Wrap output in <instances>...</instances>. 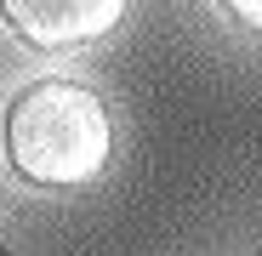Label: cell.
Returning <instances> with one entry per match:
<instances>
[{"label": "cell", "mask_w": 262, "mask_h": 256, "mask_svg": "<svg viewBox=\"0 0 262 256\" xmlns=\"http://www.w3.org/2000/svg\"><path fill=\"white\" fill-rule=\"evenodd\" d=\"M114 125L97 91L74 80H34L6 108V159L40 188H80L108 165Z\"/></svg>", "instance_id": "1"}, {"label": "cell", "mask_w": 262, "mask_h": 256, "mask_svg": "<svg viewBox=\"0 0 262 256\" xmlns=\"http://www.w3.org/2000/svg\"><path fill=\"white\" fill-rule=\"evenodd\" d=\"M6 23L40 52H69V46H85V40H103L125 0H0Z\"/></svg>", "instance_id": "2"}, {"label": "cell", "mask_w": 262, "mask_h": 256, "mask_svg": "<svg viewBox=\"0 0 262 256\" xmlns=\"http://www.w3.org/2000/svg\"><path fill=\"white\" fill-rule=\"evenodd\" d=\"M223 6H228L245 29H262V0H223Z\"/></svg>", "instance_id": "3"}, {"label": "cell", "mask_w": 262, "mask_h": 256, "mask_svg": "<svg viewBox=\"0 0 262 256\" xmlns=\"http://www.w3.org/2000/svg\"><path fill=\"white\" fill-rule=\"evenodd\" d=\"M0 256H17V250H6V239H0Z\"/></svg>", "instance_id": "4"}]
</instances>
